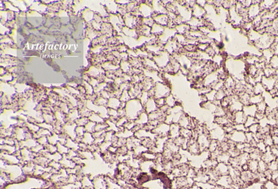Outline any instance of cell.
I'll use <instances>...</instances> for the list:
<instances>
[{"label":"cell","mask_w":278,"mask_h":189,"mask_svg":"<svg viewBox=\"0 0 278 189\" xmlns=\"http://www.w3.org/2000/svg\"><path fill=\"white\" fill-rule=\"evenodd\" d=\"M229 139L236 144L246 143L245 132L235 130L232 134H230Z\"/></svg>","instance_id":"obj_1"},{"label":"cell","mask_w":278,"mask_h":189,"mask_svg":"<svg viewBox=\"0 0 278 189\" xmlns=\"http://www.w3.org/2000/svg\"><path fill=\"white\" fill-rule=\"evenodd\" d=\"M243 111L247 117H248V116L255 117L256 113L258 112L256 105L250 104L247 105V106H244Z\"/></svg>","instance_id":"obj_2"},{"label":"cell","mask_w":278,"mask_h":189,"mask_svg":"<svg viewBox=\"0 0 278 189\" xmlns=\"http://www.w3.org/2000/svg\"><path fill=\"white\" fill-rule=\"evenodd\" d=\"M262 160H263L264 161H265L268 164L269 163L277 160L276 156L271 151V147H268L266 152L263 153V155H262Z\"/></svg>","instance_id":"obj_3"},{"label":"cell","mask_w":278,"mask_h":189,"mask_svg":"<svg viewBox=\"0 0 278 189\" xmlns=\"http://www.w3.org/2000/svg\"><path fill=\"white\" fill-rule=\"evenodd\" d=\"M247 117L243 111L236 112L234 115V121L236 124H244Z\"/></svg>","instance_id":"obj_4"},{"label":"cell","mask_w":278,"mask_h":189,"mask_svg":"<svg viewBox=\"0 0 278 189\" xmlns=\"http://www.w3.org/2000/svg\"><path fill=\"white\" fill-rule=\"evenodd\" d=\"M264 101L262 95H253L250 96V104L257 105Z\"/></svg>","instance_id":"obj_5"},{"label":"cell","mask_w":278,"mask_h":189,"mask_svg":"<svg viewBox=\"0 0 278 189\" xmlns=\"http://www.w3.org/2000/svg\"><path fill=\"white\" fill-rule=\"evenodd\" d=\"M238 158L239 159L240 164L241 166L243 165L244 164H247L249 162V161L250 160L249 154L246 153V152H241L239 155V156H238Z\"/></svg>","instance_id":"obj_6"},{"label":"cell","mask_w":278,"mask_h":189,"mask_svg":"<svg viewBox=\"0 0 278 189\" xmlns=\"http://www.w3.org/2000/svg\"><path fill=\"white\" fill-rule=\"evenodd\" d=\"M262 155H263V153H262L256 147H255L254 150L253 151V152L249 154V156H250V158L251 160L259 161L262 160Z\"/></svg>","instance_id":"obj_7"},{"label":"cell","mask_w":278,"mask_h":189,"mask_svg":"<svg viewBox=\"0 0 278 189\" xmlns=\"http://www.w3.org/2000/svg\"><path fill=\"white\" fill-rule=\"evenodd\" d=\"M258 161H259L250 159L247 163L249 167V170L252 173H256L258 172Z\"/></svg>","instance_id":"obj_8"},{"label":"cell","mask_w":278,"mask_h":189,"mask_svg":"<svg viewBox=\"0 0 278 189\" xmlns=\"http://www.w3.org/2000/svg\"><path fill=\"white\" fill-rule=\"evenodd\" d=\"M263 141L267 147H271L274 145V140L273 138V136L271 135V134L264 135Z\"/></svg>","instance_id":"obj_9"},{"label":"cell","mask_w":278,"mask_h":189,"mask_svg":"<svg viewBox=\"0 0 278 189\" xmlns=\"http://www.w3.org/2000/svg\"><path fill=\"white\" fill-rule=\"evenodd\" d=\"M250 95L247 93H243L242 95L240 96V101L243 104L244 106H247L250 105Z\"/></svg>","instance_id":"obj_10"},{"label":"cell","mask_w":278,"mask_h":189,"mask_svg":"<svg viewBox=\"0 0 278 189\" xmlns=\"http://www.w3.org/2000/svg\"><path fill=\"white\" fill-rule=\"evenodd\" d=\"M258 123V121L255 118V117L253 116H248L246 119V121L244 123V125L245 127L247 128H249L252 125H254L255 124Z\"/></svg>","instance_id":"obj_11"},{"label":"cell","mask_w":278,"mask_h":189,"mask_svg":"<svg viewBox=\"0 0 278 189\" xmlns=\"http://www.w3.org/2000/svg\"><path fill=\"white\" fill-rule=\"evenodd\" d=\"M265 87L262 84H257L255 85V87H254L253 93L254 95H262V93L265 92Z\"/></svg>","instance_id":"obj_12"},{"label":"cell","mask_w":278,"mask_h":189,"mask_svg":"<svg viewBox=\"0 0 278 189\" xmlns=\"http://www.w3.org/2000/svg\"><path fill=\"white\" fill-rule=\"evenodd\" d=\"M268 169V164L264 161L263 160H259L258 161V172L260 173H264Z\"/></svg>","instance_id":"obj_13"},{"label":"cell","mask_w":278,"mask_h":189,"mask_svg":"<svg viewBox=\"0 0 278 189\" xmlns=\"http://www.w3.org/2000/svg\"><path fill=\"white\" fill-rule=\"evenodd\" d=\"M277 185L272 180H268L263 185L264 189H277Z\"/></svg>","instance_id":"obj_14"},{"label":"cell","mask_w":278,"mask_h":189,"mask_svg":"<svg viewBox=\"0 0 278 189\" xmlns=\"http://www.w3.org/2000/svg\"><path fill=\"white\" fill-rule=\"evenodd\" d=\"M256 107H257L258 112L265 114L267 108H268V105L266 104V102L264 101H263V102H262L259 104L257 105Z\"/></svg>","instance_id":"obj_15"},{"label":"cell","mask_w":278,"mask_h":189,"mask_svg":"<svg viewBox=\"0 0 278 189\" xmlns=\"http://www.w3.org/2000/svg\"><path fill=\"white\" fill-rule=\"evenodd\" d=\"M256 147L263 154L265 152H266L267 148H268V147L266 146V145L263 142V140L260 141L257 143Z\"/></svg>","instance_id":"obj_16"},{"label":"cell","mask_w":278,"mask_h":189,"mask_svg":"<svg viewBox=\"0 0 278 189\" xmlns=\"http://www.w3.org/2000/svg\"><path fill=\"white\" fill-rule=\"evenodd\" d=\"M268 168L271 171L273 172L276 170H278V163L277 159L274 161L270 162L268 164Z\"/></svg>","instance_id":"obj_17"},{"label":"cell","mask_w":278,"mask_h":189,"mask_svg":"<svg viewBox=\"0 0 278 189\" xmlns=\"http://www.w3.org/2000/svg\"><path fill=\"white\" fill-rule=\"evenodd\" d=\"M260 128V127L259 126V124L257 123V124H254V125L251 126L250 127H249L248 128V131L251 132V134L255 135V134H256L257 133L259 132Z\"/></svg>","instance_id":"obj_18"},{"label":"cell","mask_w":278,"mask_h":189,"mask_svg":"<svg viewBox=\"0 0 278 189\" xmlns=\"http://www.w3.org/2000/svg\"><path fill=\"white\" fill-rule=\"evenodd\" d=\"M234 129L235 131H240V132H247L248 131V128L245 127L244 124H235L234 126Z\"/></svg>","instance_id":"obj_19"},{"label":"cell","mask_w":278,"mask_h":189,"mask_svg":"<svg viewBox=\"0 0 278 189\" xmlns=\"http://www.w3.org/2000/svg\"><path fill=\"white\" fill-rule=\"evenodd\" d=\"M265 176L266 177V178L268 180H271V175H272V171H271V170L268 169L267 171H265V173H264Z\"/></svg>","instance_id":"obj_20"},{"label":"cell","mask_w":278,"mask_h":189,"mask_svg":"<svg viewBox=\"0 0 278 189\" xmlns=\"http://www.w3.org/2000/svg\"><path fill=\"white\" fill-rule=\"evenodd\" d=\"M278 178V170H276L272 172L271 175V180L273 182H275V180Z\"/></svg>","instance_id":"obj_21"},{"label":"cell","mask_w":278,"mask_h":189,"mask_svg":"<svg viewBox=\"0 0 278 189\" xmlns=\"http://www.w3.org/2000/svg\"><path fill=\"white\" fill-rule=\"evenodd\" d=\"M241 170L242 171H248L249 170V165H248V164H244L243 165L241 166Z\"/></svg>","instance_id":"obj_22"},{"label":"cell","mask_w":278,"mask_h":189,"mask_svg":"<svg viewBox=\"0 0 278 189\" xmlns=\"http://www.w3.org/2000/svg\"><path fill=\"white\" fill-rule=\"evenodd\" d=\"M274 140V145L278 146V136H273Z\"/></svg>","instance_id":"obj_23"},{"label":"cell","mask_w":278,"mask_h":189,"mask_svg":"<svg viewBox=\"0 0 278 189\" xmlns=\"http://www.w3.org/2000/svg\"><path fill=\"white\" fill-rule=\"evenodd\" d=\"M275 182L276 183V184H277V185H278V178L277 179V180H275Z\"/></svg>","instance_id":"obj_24"},{"label":"cell","mask_w":278,"mask_h":189,"mask_svg":"<svg viewBox=\"0 0 278 189\" xmlns=\"http://www.w3.org/2000/svg\"><path fill=\"white\" fill-rule=\"evenodd\" d=\"M277 159H278V154L277 155Z\"/></svg>","instance_id":"obj_25"},{"label":"cell","mask_w":278,"mask_h":189,"mask_svg":"<svg viewBox=\"0 0 278 189\" xmlns=\"http://www.w3.org/2000/svg\"><path fill=\"white\" fill-rule=\"evenodd\" d=\"M277 160H278V159H277Z\"/></svg>","instance_id":"obj_26"},{"label":"cell","mask_w":278,"mask_h":189,"mask_svg":"<svg viewBox=\"0 0 278 189\" xmlns=\"http://www.w3.org/2000/svg\"><path fill=\"white\" fill-rule=\"evenodd\" d=\"M277 127H278V126H277Z\"/></svg>","instance_id":"obj_27"}]
</instances>
